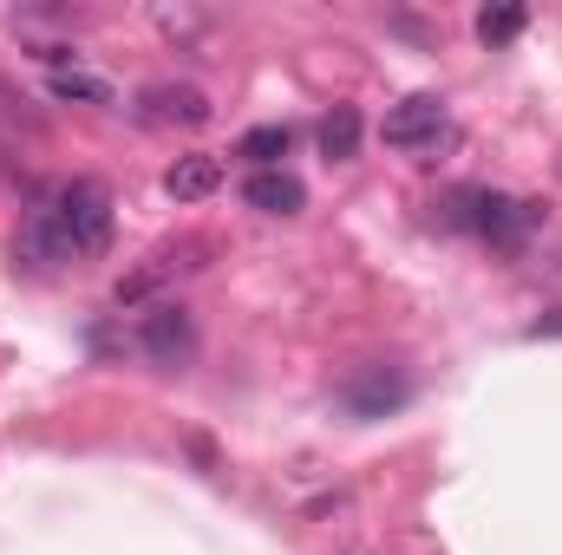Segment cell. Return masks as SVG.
Instances as JSON below:
<instances>
[{
	"mask_svg": "<svg viewBox=\"0 0 562 555\" xmlns=\"http://www.w3.org/2000/svg\"><path fill=\"white\" fill-rule=\"evenodd\" d=\"M216 190H223V157H210V150H190V157H177L164 170V196L170 203H203Z\"/></svg>",
	"mask_w": 562,
	"mask_h": 555,
	"instance_id": "cell-6",
	"label": "cell"
},
{
	"mask_svg": "<svg viewBox=\"0 0 562 555\" xmlns=\"http://www.w3.org/2000/svg\"><path fill=\"white\" fill-rule=\"evenodd\" d=\"M53 99H59V105H112L119 92H112L105 79L79 72V66H59V72H53Z\"/></svg>",
	"mask_w": 562,
	"mask_h": 555,
	"instance_id": "cell-10",
	"label": "cell"
},
{
	"mask_svg": "<svg viewBox=\"0 0 562 555\" xmlns=\"http://www.w3.org/2000/svg\"><path fill=\"white\" fill-rule=\"evenodd\" d=\"M288 144H294V132H288V125H256L249 138L236 144V157H249L256 170H281V157H288Z\"/></svg>",
	"mask_w": 562,
	"mask_h": 555,
	"instance_id": "cell-11",
	"label": "cell"
},
{
	"mask_svg": "<svg viewBox=\"0 0 562 555\" xmlns=\"http://www.w3.org/2000/svg\"><path fill=\"white\" fill-rule=\"evenodd\" d=\"M557 333H562V314H543V320L530 327V340H557Z\"/></svg>",
	"mask_w": 562,
	"mask_h": 555,
	"instance_id": "cell-13",
	"label": "cell"
},
{
	"mask_svg": "<svg viewBox=\"0 0 562 555\" xmlns=\"http://www.w3.org/2000/svg\"><path fill=\"white\" fill-rule=\"evenodd\" d=\"M524 26H530V7H517V0L484 7V13H477V39H484V46H510Z\"/></svg>",
	"mask_w": 562,
	"mask_h": 555,
	"instance_id": "cell-12",
	"label": "cell"
},
{
	"mask_svg": "<svg viewBox=\"0 0 562 555\" xmlns=\"http://www.w3.org/2000/svg\"><path fill=\"white\" fill-rule=\"evenodd\" d=\"M210 92H196V86H144L138 92V118L144 125H183V132H196V125H210Z\"/></svg>",
	"mask_w": 562,
	"mask_h": 555,
	"instance_id": "cell-5",
	"label": "cell"
},
{
	"mask_svg": "<svg viewBox=\"0 0 562 555\" xmlns=\"http://www.w3.org/2000/svg\"><path fill=\"white\" fill-rule=\"evenodd\" d=\"M105 249H112V190L92 183V177H72L53 196H40L33 216L13 236V262L20 269H40V275L99 262Z\"/></svg>",
	"mask_w": 562,
	"mask_h": 555,
	"instance_id": "cell-1",
	"label": "cell"
},
{
	"mask_svg": "<svg viewBox=\"0 0 562 555\" xmlns=\"http://www.w3.org/2000/svg\"><path fill=\"white\" fill-rule=\"evenodd\" d=\"M406 399H413V380L400 366H360V373L340 380V406H347V418H360V424L400 412Z\"/></svg>",
	"mask_w": 562,
	"mask_h": 555,
	"instance_id": "cell-4",
	"label": "cell"
},
{
	"mask_svg": "<svg viewBox=\"0 0 562 555\" xmlns=\"http://www.w3.org/2000/svg\"><path fill=\"white\" fill-rule=\"evenodd\" d=\"M243 203H249L256 216H301V209H307V190H301L294 170H256V177L243 183Z\"/></svg>",
	"mask_w": 562,
	"mask_h": 555,
	"instance_id": "cell-7",
	"label": "cell"
},
{
	"mask_svg": "<svg viewBox=\"0 0 562 555\" xmlns=\"http://www.w3.org/2000/svg\"><path fill=\"white\" fill-rule=\"evenodd\" d=\"M380 138L393 144V150H406V157H419V163H431V157H438V150L451 144V118H445V99L419 92V99L393 105V112H386V125H380Z\"/></svg>",
	"mask_w": 562,
	"mask_h": 555,
	"instance_id": "cell-2",
	"label": "cell"
},
{
	"mask_svg": "<svg viewBox=\"0 0 562 555\" xmlns=\"http://www.w3.org/2000/svg\"><path fill=\"white\" fill-rule=\"evenodd\" d=\"M138 353L150 366H164V373L190 366L196 360V320H190V307H177V301L144 307L138 314Z\"/></svg>",
	"mask_w": 562,
	"mask_h": 555,
	"instance_id": "cell-3",
	"label": "cell"
},
{
	"mask_svg": "<svg viewBox=\"0 0 562 555\" xmlns=\"http://www.w3.org/2000/svg\"><path fill=\"white\" fill-rule=\"evenodd\" d=\"M360 105H334L327 118H321V157H334V163H347L353 150H360Z\"/></svg>",
	"mask_w": 562,
	"mask_h": 555,
	"instance_id": "cell-9",
	"label": "cell"
},
{
	"mask_svg": "<svg viewBox=\"0 0 562 555\" xmlns=\"http://www.w3.org/2000/svg\"><path fill=\"white\" fill-rule=\"evenodd\" d=\"M190 256H203V242H177V249H157V256H150V269H138V275L119 281V307H125V301H144L150 287H164V281L183 275V269H196Z\"/></svg>",
	"mask_w": 562,
	"mask_h": 555,
	"instance_id": "cell-8",
	"label": "cell"
}]
</instances>
